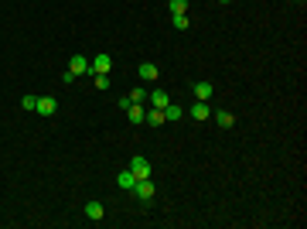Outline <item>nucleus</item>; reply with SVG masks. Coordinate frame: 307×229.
Segmentation results:
<instances>
[{
  "instance_id": "obj_3",
  "label": "nucleus",
  "mask_w": 307,
  "mask_h": 229,
  "mask_svg": "<svg viewBox=\"0 0 307 229\" xmlns=\"http://www.w3.org/2000/svg\"><path fill=\"white\" fill-rule=\"evenodd\" d=\"M68 72L79 79V75H89L92 72V65H89V58L86 55H72V62H68Z\"/></svg>"
},
{
  "instance_id": "obj_9",
  "label": "nucleus",
  "mask_w": 307,
  "mask_h": 229,
  "mask_svg": "<svg viewBox=\"0 0 307 229\" xmlns=\"http://www.w3.org/2000/svg\"><path fill=\"white\" fill-rule=\"evenodd\" d=\"M147 103H150V106H157V110H164V106L171 103V96H168L164 89H154V92H147Z\"/></svg>"
},
{
  "instance_id": "obj_18",
  "label": "nucleus",
  "mask_w": 307,
  "mask_h": 229,
  "mask_svg": "<svg viewBox=\"0 0 307 229\" xmlns=\"http://www.w3.org/2000/svg\"><path fill=\"white\" fill-rule=\"evenodd\" d=\"M171 14H188V0H171Z\"/></svg>"
},
{
  "instance_id": "obj_21",
  "label": "nucleus",
  "mask_w": 307,
  "mask_h": 229,
  "mask_svg": "<svg viewBox=\"0 0 307 229\" xmlns=\"http://www.w3.org/2000/svg\"><path fill=\"white\" fill-rule=\"evenodd\" d=\"M218 4H232V0H218Z\"/></svg>"
},
{
  "instance_id": "obj_19",
  "label": "nucleus",
  "mask_w": 307,
  "mask_h": 229,
  "mask_svg": "<svg viewBox=\"0 0 307 229\" xmlns=\"http://www.w3.org/2000/svg\"><path fill=\"white\" fill-rule=\"evenodd\" d=\"M130 103H147V89H140V86H136V89L130 92Z\"/></svg>"
},
{
  "instance_id": "obj_10",
  "label": "nucleus",
  "mask_w": 307,
  "mask_h": 229,
  "mask_svg": "<svg viewBox=\"0 0 307 229\" xmlns=\"http://www.w3.org/2000/svg\"><path fill=\"white\" fill-rule=\"evenodd\" d=\"M212 92H215L212 82H194V99H205V103H208V99H212Z\"/></svg>"
},
{
  "instance_id": "obj_14",
  "label": "nucleus",
  "mask_w": 307,
  "mask_h": 229,
  "mask_svg": "<svg viewBox=\"0 0 307 229\" xmlns=\"http://www.w3.org/2000/svg\"><path fill=\"white\" fill-rule=\"evenodd\" d=\"M171 24H174L178 31H184V28H191V17H188V14H171Z\"/></svg>"
},
{
  "instance_id": "obj_7",
  "label": "nucleus",
  "mask_w": 307,
  "mask_h": 229,
  "mask_svg": "<svg viewBox=\"0 0 307 229\" xmlns=\"http://www.w3.org/2000/svg\"><path fill=\"white\" fill-rule=\"evenodd\" d=\"M191 120H212V106L205 103V99H194V106H191Z\"/></svg>"
},
{
  "instance_id": "obj_8",
  "label": "nucleus",
  "mask_w": 307,
  "mask_h": 229,
  "mask_svg": "<svg viewBox=\"0 0 307 229\" xmlns=\"http://www.w3.org/2000/svg\"><path fill=\"white\" fill-rule=\"evenodd\" d=\"M136 75H140V79H144V82H154V79H157V75H160V69H157V65H154V62H144V65L136 69Z\"/></svg>"
},
{
  "instance_id": "obj_4",
  "label": "nucleus",
  "mask_w": 307,
  "mask_h": 229,
  "mask_svg": "<svg viewBox=\"0 0 307 229\" xmlns=\"http://www.w3.org/2000/svg\"><path fill=\"white\" fill-rule=\"evenodd\" d=\"M126 120H130L133 126L144 123V120H147V110H144V103H130V106H126Z\"/></svg>"
},
{
  "instance_id": "obj_17",
  "label": "nucleus",
  "mask_w": 307,
  "mask_h": 229,
  "mask_svg": "<svg viewBox=\"0 0 307 229\" xmlns=\"http://www.w3.org/2000/svg\"><path fill=\"white\" fill-rule=\"evenodd\" d=\"M92 86H96V89H109V75H106V72H96V75H92Z\"/></svg>"
},
{
  "instance_id": "obj_1",
  "label": "nucleus",
  "mask_w": 307,
  "mask_h": 229,
  "mask_svg": "<svg viewBox=\"0 0 307 229\" xmlns=\"http://www.w3.org/2000/svg\"><path fill=\"white\" fill-rule=\"evenodd\" d=\"M130 192H133L140 202H150V198L157 195V188H154V182H150V178H140V182H133V188H130Z\"/></svg>"
},
{
  "instance_id": "obj_13",
  "label": "nucleus",
  "mask_w": 307,
  "mask_h": 229,
  "mask_svg": "<svg viewBox=\"0 0 307 229\" xmlns=\"http://www.w3.org/2000/svg\"><path fill=\"white\" fill-rule=\"evenodd\" d=\"M164 120H168V116H164V110H157V106H154V110L147 113V120H144V123H150V126H164Z\"/></svg>"
},
{
  "instance_id": "obj_5",
  "label": "nucleus",
  "mask_w": 307,
  "mask_h": 229,
  "mask_svg": "<svg viewBox=\"0 0 307 229\" xmlns=\"http://www.w3.org/2000/svg\"><path fill=\"white\" fill-rule=\"evenodd\" d=\"M89 65H92V75H96V72H106V75H109V72H113V58L96 55V58H89Z\"/></svg>"
},
{
  "instance_id": "obj_11",
  "label": "nucleus",
  "mask_w": 307,
  "mask_h": 229,
  "mask_svg": "<svg viewBox=\"0 0 307 229\" xmlns=\"http://www.w3.org/2000/svg\"><path fill=\"white\" fill-rule=\"evenodd\" d=\"M102 216H106L102 202H89V206H86V219H92V222H102Z\"/></svg>"
},
{
  "instance_id": "obj_12",
  "label": "nucleus",
  "mask_w": 307,
  "mask_h": 229,
  "mask_svg": "<svg viewBox=\"0 0 307 229\" xmlns=\"http://www.w3.org/2000/svg\"><path fill=\"white\" fill-rule=\"evenodd\" d=\"M212 116H215V123H218V126H226V130L236 123V116L229 113V110H212Z\"/></svg>"
},
{
  "instance_id": "obj_15",
  "label": "nucleus",
  "mask_w": 307,
  "mask_h": 229,
  "mask_svg": "<svg viewBox=\"0 0 307 229\" xmlns=\"http://www.w3.org/2000/svg\"><path fill=\"white\" fill-rule=\"evenodd\" d=\"M116 185H120V188H126V192L133 188V174H130V168H126V171H120V174H116Z\"/></svg>"
},
{
  "instance_id": "obj_2",
  "label": "nucleus",
  "mask_w": 307,
  "mask_h": 229,
  "mask_svg": "<svg viewBox=\"0 0 307 229\" xmlns=\"http://www.w3.org/2000/svg\"><path fill=\"white\" fill-rule=\"evenodd\" d=\"M130 174H133V182H140V178H150V161L144 158V154H136V158L130 161Z\"/></svg>"
},
{
  "instance_id": "obj_16",
  "label": "nucleus",
  "mask_w": 307,
  "mask_h": 229,
  "mask_svg": "<svg viewBox=\"0 0 307 229\" xmlns=\"http://www.w3.org/2000/svg\"><path fill=\"white\" fill-rule=\"evenodd\" d=\"M164 116H168V120H181L184 110H181L178 103H168V106H164Z\"/></svg>"
},
{
  "instance_id": "obj_6",
  "label": "nucleus",
  "mask_w": 307,
  "mask_h": 229,
  "mask_svg": "<svg viewBox=\"0 0 307 229\" xmlns=\"http://www.w3.org/2000/svg\"><path fill=\"white\" fill-rule=\"evenodd\" d=\"M58 103L51 99V96H38V106H34V113H41V116H55Z\"/></svg>"
},
{
  "instance_id": "obj_20",
  "label": "nucleus",
  "mask_w": 307,
  "mask_h": 229,
  "mask_svg": "<svg viewBox=\"0 0 307 229\" xmlns=\"http://www.w3.org/2000/svg\"><path fill=\"white\" fill-rule=\"evenodd\" d=\"M21 106H24V110H34V106H38V96H31V92H27V96L21 99Z\"/></svg>"
}]
</instances>
